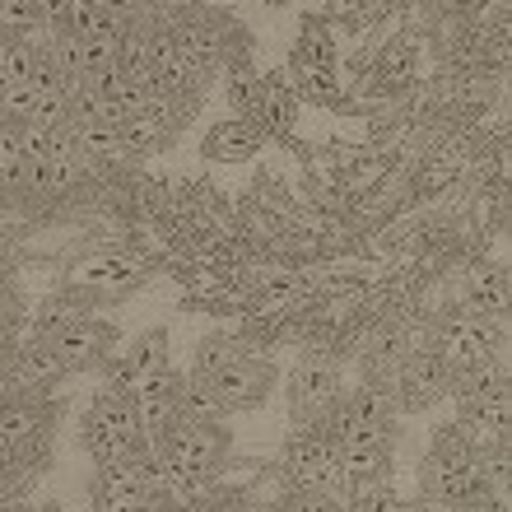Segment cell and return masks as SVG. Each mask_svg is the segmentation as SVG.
Here are the masks:
<instances>
[{
	"label": "cell",
	"instance_id": "cell-1",
	"mask_svg": "<svg viewBox=\"0 0 512 512\" xmlns=\"http://www.w3.org/2000/svg\"><path fill=\"white\" fill-rule=\"evenodd\" d=\"M168 28H173V42L182 61H187L196 75L215 80V70H224L238 56H252V42H247V28L224 10H210V5H187L177 0L168 5Z\"/></svg>",
	"mask_w": 512,
	"mask_h": 512
},
{
	"label": "cell",
	"instance_id": "cell-2",
	"mask_svg": "<svg viewBox=\"0 0 512 512\" xmlns=\"http://www.w3.org/2000/svg\"><path fill=\"white\" fill-rule=\"evenodd\" d=\"M56 354H61V364L75 373V368H108V359L117 354V326L103 322V317H89L84 308L80 289H66V294H56L47 308L38 312V331Z\"/></svg>",
	"mask_w": 512,
	"mask_h": 512
},
{
	"label": "cell",
	"instance_id": "cell-3",
	"mask_svg": "<svg viewBox=\"0 0 512 512\" xmlns=\"http://www.w3.org/2000/svg\"><path fill=\"white\" fill-rule=\"evenodd\" d=\"M80 443H84V452H89L94 466H108V461L149 452L145 419L135 410L131 391L117 387V382L94 391V401H89V410H84V419H80Z\"/></svg>",
	"mask_w": 512,
	"mask_h": 512
},
{
	"label": "cell",
	"instance_id": "cell-4",
	"mask_svg": "<svg viewBox=\"0 0 512 512\" xmlns=\"http://www.w3.org/2000/svg\"><path fill=\"white\" fill-rule=\"evenodd\" d=\"M280 382V364L270 354H238L224 373L205 382H187L182 387V410L191 415H219V410H256L270 401V391Z\"/></svg>",
	"mask_w": 512,
	"mask_h": 512
},
{
	"label": "cell",
	"instance_id": "cell-5",
	"mask_svg": "<svg viewBox=\"0 0 512 512\" xmlns=\"http://www.w3.org/2000/svg\"><path fill=\"white\" fill-rule=\"evenodd\" d=\"M284 391H289V419H294V429L298 424H322V419L331 415V405L340 401V391H345V382H340V359L326 350L303 354V359L289 368Z\"/></svg>",
	"mask_w": 512,
	"mask_h": 512
},
{
	"label": "cell",
	"instance_id": "cell-6",
	"mask_svg": "<svg viewBox=\"0 0 512 512\" xmlns=\"http://www.w3.org/2000/svg\"><path fill=\"white\" fill-rule=\"evenodd\" d=\"M154 275V256L140 247H103L89 252L70 266V289H89V294H108V298H126L131 289Z\"/></svg>",
	"mask_w": 512,
	"mask_h": 512
},
{
	"label": "cell",
	"instance_id": "cell-7",
	"mask_svg": "<svg viewBox=\"0 0 512 512\" xmlns=\"http://www.w3.org/2000/svg\"><path fill=\"white\" fill-rule=\"evenodd\" d=\"M280 480L289 489H331L340 485L336 471V438L326 424H298L280 452Z\"/></svg>",
	"mask_w": 512,
	"mask_h": 512
},
{
	"label": "cell",
	"instance_id": "cell-8",
	"mask_svg": "<svg viewBox=\"0 0 512 512\" xmlns=\"http://www.w3.org/2000/svg\"><path fill=\"white\" fill-rule=\"evenodd\" d=\"M159 494V475H154V447L140 457H122L108 466H94V485H89V503L94 512H131Z\"/></svg>",
	"mask_w": 512,
	"mask_h": 512
},
{
	"label": "cell",
	"instance_id": "cell-9",
	"mask_svg": "<svg viewBox=\"0 0 512 512\" xmlns=\"http://www.w3.org/2000/svg\"><path fill=\"white\" fill-rule=\"evenodd\" d=\"M322 424L336 443L340 438H373V433L396 438V405H391V396L382 387L359 382V387L340 391V401L331 405V415H326Z\"/></svg>",
	"mask_w": 512,
	"mask_h": 512
},
{
	"label": "cell",
	"instance_id": "cell-10",
	"mask_svg": "<svg viewBox=\"0 0 512 512\" xmlns=\"http://www.w3.org/2000/svg\"><path fill=\"white\" fill-rule=\"evenodd\" d=\"M447 387H452V368H447V359L433 350V345H424V350L405 354V364L396 368V378H391L387 396H391V405H396V410L419 415V410H429V405L443 401Z\"/></svg>",
	"mask_w": 512,
	"mask_h": 512
},
{
	"label": "cell",
	"instance_id": "cell-11",
	"mask_svg": "<svg viewBox=\"0 0 512 512\" xmlns=\"http://www.w3.org/2000/svg\"><path fill=\"white\" fill-rule=\"evenodd\" d=\"M298 108H303V103H298V94H294V84H289V75H261V80H256L252 103H247L238 117H243V122H252L261 140H280V145H294Z\"/></svg>",
	"mask_w": 512,
	"mask_h": 512
},
{
	"label": "cell",
	"instance_id": "cell-12",
	"mask_svg": "<svg viewBox=\"0 0 512 512\" xmlns=\"http://www.w3.org/2000/svg\"><path fill=\"white\" fill-rule=\"evenodd\" d=\"M391 461H396V438H340L336 443V471L340 485L368 489V485H387L391 480Z\"/></svg>",
	"mask_w": 512,
	"mask_h": 512
},
{
	"label": "cell",
	"instance_id": "cell-13",
	"mask_svg": "<svg viewBox=\"0 0 512 512\" xmlns=\"http://www.w3.org/2000/svg\"><path fill=\"white\" fill-rule=\"evenodd\" d=\"M415 350L410 345V322H401V317H387V322H378L373 331H368L364 350H359V373L368 382V387H391V378H396V368L405 364V354Z\"/></svg>",
	"mask_w": 512,
	"mask_h": 512
},
{
	"label": "cell",
	"instance_id": "cell-14",
	"mask_svg": "<svg viewBox=\"0 0 512 512\" xmlns=\"http://www.w3.org/2000/svg\"><path fill=\"white\" fill-rule=\"evenodd\" d=\"M168 364H173V340H168V331H163V326H149V331H140L126 350L112 354L108 373H112V382H117V387L131 391L135 382L154 378V373H163Z\"/></svg>",
	"mask_w": 512,
	"mask_h": 512
},
{
	"label": "cell",
	"instance_id": "cell-15",
	"mask_svg": "<svg viewBox=\"0 0 512 512\" xmlns=\"http://www.w3.org/2000/svg\"><path fill=\"white\" fill-rule=\"evenodd\" d=\"M70 368L61 364V354L47 345L42 336H28L19 350H14L10 359V373H5V387L14 391H38V396H47V387H56V382L66 378Z\"/></svg>",
	"mask_w": 512,
	"mask_h": 512
},
{
	"label": "cell",
	"instance_id": "cell-16",
	"mask_svg": "<svg viewBox=\"0 0 512 512\" xmlns=\"http://www.w3.org/2000/svg\"><path fill=\"white\" fill-rule=\"evenodd\" d=\"M261 135H256L252 122H243V117H224V122H215L210 131L201 135V154L210 163H247L261 154Z\"/></svg>",
	"mask_w": 512,
	"mask_h": 512
},
{
	"label": "cell",
	"instance_id": "cell-17",
	"mask_svg": "<svg viewBox=\"0 0 512 512\" xmlns=\"http://www.w3.org/2000/svg\"><path fill=\"white\" fill-rule=\"evenodd\" d=\"M284 70H326V75H336V33L326 24V14H308L303 19V38L294 42Z\"/></svg>",
	"mask_w": 512,
	"mask_h": 512
},
{
	"label": "cell",
	"instance_id": "cell-18",
	"mask_svg": "<svg viewBox=\"0 0 512 512\" xmlns=\"http://www.w3.org/2000/svg\"><path fill=\"white\" fill-rule=\"evenodd\" d=\"M252 350V340L247 336H233V331H210V336L196 340V350H191V373L187 382H205L215 378V373H224V368L238 359V354Z\"/></svg>",
	"mask_w": 512,
	"mask_h": 512
},
{
	"label": "cell",
	"instance_id": "cell-19",
	"mask_svg": "<svg viewBox=\"0 0 512 512\" xmlns=\"http://www.w3.org/2000/svg\"><path fill=\"white\" fill-rule=\"evenodd\" d=\"M126 24H117L108 10H98L94 0H66L61 24L52 33H70V38H117Z\"/></svg>",
	"mask_w": 512,
	"mask_h": 512
},
{
	"label": "cell",
	"instance_id": "cell-20",
	"mask_svg": "<svg viewBox=\"0 0 512 512\" xmlns=\"http://www.w3.org/2000/svg\"><path fill=\"white\" fill-rule=\"evenodd\" d=\"M415 61H419V47L410 38H391L387 52L378 56V75H373V89L382 94H401L405 84L415 80Z\"/></svg>",
	"mask_w": 512,
	"mask_h": 512
},
{
	"label": "cell",
	"instance_id": "cell-21",
	"mask_svg": "<svg viewBox=\"0 0 512 512\" xmlns=\"http://www.w3.org/2000/svg\"><path fill=\"white\" fill-rule=\"evenodd\" d=\"M177 126L159 122V117H126L122 122V140L131 159H145V154H163V149L177 145Z\"/></svg>",
	"mask_w": 512,
	"mask_h": 512
},
{
	"label": "cell",
	"instance_id": "cell-22",
	"mask_svg": "<svg viewBox=\"0 0 512 512\" xmlns=\"http://www.w3.org/2000/svg\"><path fill=\"white\" fill-rule=\"evenodd\" d=\"M38 28H42L38 0H0V33L28 38V33H38Z\"/></svg>",
	"mask_w": 512,
	"mask_h": 512
},
{
	"label": "cell",
	"instance_id": "cell-23",
	"mask_svg": "<svg viewBox=\"0 0 512 512\" xmlns=\"http://www.w3.org/2000/svg\"><path fill=\"white\" fill-rule=\"evenodd\" d=\"M177 512H252V508H247V494H243V489H224V485H215L210 494H201V499L182 503Z\"/></svg>",
	"mask_w": 512,
	"mask_h": 512
},
{
	"label": "cell",
	"instance_id": "cell-24",
	"mask_svg": "<svg viewBox=\"0 0 512 512\" xmlns=\"http://www.w3.org/2000/svg\"><path fill=\"white\" fill-rule=\"evenodd\" d=\"M275 512H345V503L331 489H289V499Z\"/></svg>",
	"mask_w": 512,
	"mask_h": 512
},
{
	"label": "cell",
	"instance_id": "cell-25",
	"mask_svg": "<svg viewBox=\"0 0 512 512\" xmlns=\"http://www.w3.org/2000/svg\"><path fill=\"white\" fill-rule=\"evenodd\" d=\"M131 512H177V503L168 499V494H149L140 508H131Z\"/></svg>",
	"mask_w": 512,
	"mask_h": 512
},
{
	"label": "cell",
	"instance_id": "cell-26",
	"mask_svg": "<svg viewBox=\"0 0 512 512\" xmlns=\"http://www.w3.org/2000/svg\"><path fill=\"white\" fill-rule=\"evenodd\" d=\"M0 512H56V503H42V508H28V503H19V499H5V503H0Z\"/></svg>",
	"mask_w": 512,
	"mask_h": 512
},
{
	"label": "cell",
	"instance_id": "cell-27",
	"mask_svg": "<svg viewBox=\"0 0 512 512\" xmlns=\"http://www.w3.org/2000/svg\"><path fill=\"white\" fill-rule=\"evenodd\" d=\"M187 5H215V0H187Z\"/></svg>",
	"mask_w": 512,
	"mask_h": 512
},
{
	"label": "cell",
	"instance_id": "cell-28",
	"mask_svg": "<svg viewBox=\"0 0 512 512\" xmlns=\"http://www.w3.org/2000/svg\"><path fill=\"white\" fill-rule=\"evenodd\" d=\"M261 5H284V0H261Z\"/></svg>",
	"mask_w": 512,
	"mask_h": 512
},
{
	"label": "cell",
	"instance_id": "cell-29",
	"mask_svg": "<svg viewBox=\"0 0 512 512\" xmlns=\"http://www.w3.org/2000/svg\"><path fill=\"white\" fill-rule=\"evenodd\" d=\"M345 5H364V0H345Z\"/></svg>",
	"mask_w": 512,
	"mask_h": 512
}]
</instances>
